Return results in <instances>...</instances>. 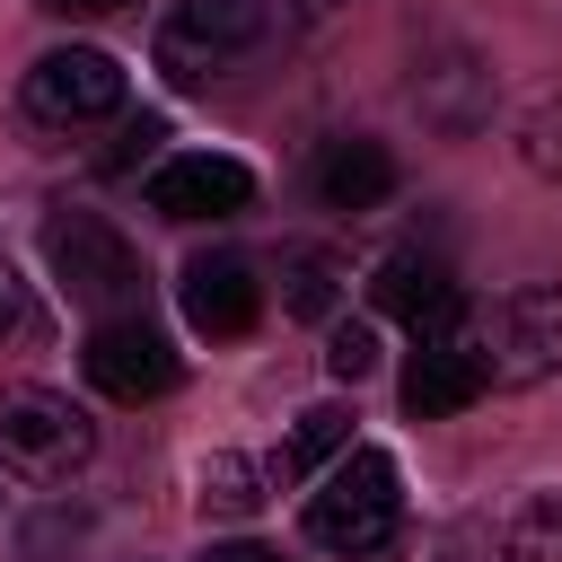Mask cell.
Segmentation results:
<instances>
[{"label":"cell","mask_w":562,"mask_h":562,"mask_svg":"<svg viewBox=\"0 0 562 562\" xmlns=\"http://www.w3.org/2000/svg\"><path fill=\"white\" fill-rule=\"evenodd\" d=\"M202 509H220V518H255V509H263V465L237 457V448H220V457L202 465Z\"/></svg>","instance_id":"cell-16"},{"label":"cell","mask_w":562,"mask_h":562,"mask_svg":"<svg viewBox=\"0 0 562 562\" xmlns=\"http://www.w3.org/2000/svg\"><path fill=\"white\" fill-rule=\"evenodd\" d=\"M176 299H184L193 334H211V342H228V334H246L263 316V281H255L246 255H193L184 281H176Z\"/></svg>","instance_id":"cell-10"},{"label":"cell","mask_w":562,"mask_h":562,"mask_svg":"<svg viewBox=\"0 0 562 562\" xmlns=\"http://www.w3.org/2000/svg\"><path fill=\"white\" fill-rule=\"evenodd\" d=\"M88 448H97V422L70 404V395H53V386H0V465L9 474H26V483H61V474H79L88 465Z\"/></svg>","instance_id":"cell-4"},{"label":"cell","mask_w":562,"mask_h":562,"mask_svg":"<svg viewBox=\"0 0 562 562\" xmlns=\"http://www.w3.org/2000/svg\"><path fill=\"white\" fill-rule=\"evenodd\" d=\"M325 369H334L342 386H360V378L378 369V334H369L360 316H351V325H334V334H325Z\"/></svg>","instance_id":"cell-18"},{"label":"cell","mask_w":562,"mask_h":562,"mask_svg":"<svg viewBox=\"0 0 562 562\" xmlns=\"http://www.w3.org/2000/svg\"><path fill=\"white\" fill-rule=\"evenodd\" d=\"M79 518L70 509H44V518H26V536H18V562H61V553H79Z\"/></svg>","instance_id":"cell-19"},{"label":"cell","mask_w":562,"mask_h":562,"mask_svg":"<svg viewBox=\"0 0 562 562\" xmlns=\"http://www.w3.org/2000/svg\"><path fill=\"white\" fill-rule=\"evenodd\" d=\"M35 9H53V18H114L123 0H35Z\"/></svg>","instance_id":"cell-21"},{"label":"cell","mask_w":562,"mask_h":562,"mask_svg":"<svg viewBox=\"0 0 562 562\" xmlns=\"http://www.w3.org/2000/svg\"><path fill=\"white\" fill-rule=\"evenodd\" d=\"M44 263H53V281H61L79 307H97V316H132L140 290H149L132 237H123L114 220H97V211H53V220H44Z\"/></svg>","instance_id":"cell-3"},{"label":"cell","mask_w":562,"mask_h":562,"mask_svg":"<svg viewBox=\"0 0 562 562\" xmlns=\"http://www.w3.org/2000/svg\"><path fill=\"white\" fill-rule=\"evenodd\" d=\"M342 448H351V413H342V404H307V413L290 422L272 474H281V483H307V474H316L325 457H342Z\"/></svg>","instance_id":"cell-14"},{"label":"cell","mask_w":562,"mask_h":562,"mask_svg":"<svg viewBox=\"0 0 562 562\" xmlns=\"http://www.w3.org/2000/svg\"><path fill=\"white\" fill-rule=\"evenodd\" d=\"M395 527H404V474H395V457L386 448H342V465H325V483L307 492V544L369 562V553L395 544Z\"/></svg>","instance_id":"cell-1"},{"label":"cell","mask_w":562,"mask_h":562,"mask_svg":"<svg viewBox=\"0 0 562 562\" xmlns=\"http://www.w3.org/2000/svg\"><path fill=\"white\" fill-rule=\"evenodd\" d=\"M255 202V176L237 158H211V149H184V158H158L149 167V211L158 220H237Z\"/></svg>","instance_id":"cell-9"},{"label":"cell","mask_w":562,"mask_h":562,"mask_svg":"<svg viewBox=\"0 0 562 562\" xmlns=\"http://www.w3.org/2000/svg\"><path fill=\"white\" fill-rule=\"evenodd\" d=\"M334 299H342V263L325 246H290L281 255V307L290 316H334Z\"/></svg>","instance_id":"cell-15"},{"label":"cell","mask_w":562,"mask_h":562,"mask_svg":"<svg viewBox=\"0 0 562 562\" xmlns=\"http://www.w3.org/2000/svg\"><path fill=\"white\" fill-rule=\"evenodd\" d=\"M369 299H378L386 316H404L413 334H430V325H448V316L465 307V290L448 281V263H430V255H386L378 281H369Z\"/></svg>","instance_id":"cell-11"},{"label":"cell","mask_w":562,"mask_h":562,"mask_svg":"<svg viewBox=\"0 0 562 562\" xmlns=\"http://www.w3.org/2000/svg\"><path fill=\"white\" fill-rule=\"evenodd\" d=\"M386 193H395L386 140H334V149L316 158V202H325V211H378Z\"/></svg>","instance_id":"cell-12"},{"label":"cell","mask_w":562,"mask_h":562,"mask_svg":"<svg viewBox=\"0 0 562 562\" xmlns=\"http://www.w3.org/2000/svg\"><path fill=\"white\" fill-rule=\"evenodd\" d=\"M448 562H492V553H448Z\"/></svg>","instance_id":"cell-23"},{"label":"cell","mask_w":562,"mask_h":562,"mask_svg":"<svg viewBox=\"0 0 562 562\" xmlns=\"http://www.w3.org/2000/svg\"><path fill=\"white\" fill-rule=\"evenodd\" d=\"M79 369H88V386L114 395V404H149V395L176 386V351H167V334H158L140 307H132V316H97Z\"/></svg>","instance_id":"cell-8"},{"label":"cell","mask_w":562,"mask_h":562,"mask_svg":"<svg viewBox=\"0 0 562 562\" xmlns=\"http://www.w3.org/2000/svg\"><path fill=\"white\" fill-rule=\"evenodd\" d=\"M492 562H562V492H527L509 518H492Z\"/></svg>","instance_id":"cell-13"},{"label":"cell","mask_w":562,"mask_h":562,"mask_svg":"<svg viewBox=\"0 0 562 562\" xmlns=\"http://www.w3.org/2000/svg\"><path fill=\"white\" fill-rule=\"evenodd\" d=\"M272 35V0H176L158 18V70L176 88H211L228 70H246Z\"/></svg>","instance_id":"cell-2"},{"label":"cell","mask_w":562,"mask_h":562,"mask_svg":"<svg viewBox=\"0 0 562 562\" xmlns=\"http://www.w3.org/2000/svg\"><path fill=\"white\" fill-rule=\"evenodd\" d=\"M483 351H492V386H536L562 369V290H509L501 307H474Z\"/></svg>","instance_id":"cell-6"},{"label":"cell","mask_w":562,"mask_h":562,"mask_svg":"<svg viewBox=\"0 0 562 562\" xmlns=\"http://www.w3.org/2000/svg\"><path fill=\"white\" fill-rule=\"evenodd\" d=\"M114 105H123V70H114V53H97V44H53V53L26 70V114L53 123V132L105 123Z\"/></svg>","instance_id":"cell-7"},{"label":"cell","mask_w":562,"mask_h":562,"mask_svg":"<svg viewBox=\"0 0 562 562\" xmlns=\"http://www.w3.org/2000/svg\"><path fill=\"white\" fill-rule=\"evenodd\" d=\"M18 334H35V299H26V281H18V263L0 255V342H18Z\"/></svg>","instance_id":"cell-20"},{"label":"cell","mask_w":562,"mask_h":562,"mask_svg":"<svg viewBox=\"0 0 562 562\" xmlns=\"http://www.w3.org/2000/svg\"><path fill=\"white\" fill-rule=\"evenodd\" d=\"M518 158H527L536 176L562 184V97H536V105H527V123H518Z\"/></svg>","instance_id":"cell-17"},{"label":"cell","mask_w":562,"mask_h":562,"mask_svg":"<svg viewBox=\"0 0 562 562\" xmlns=\"http://www.w3.org/2000/svg\"><path fill=\"white\" fill-rule=\"evenodd\" d=\"M474 395H492V351H483V325H474V307H457L448 325L413 334L404 413H413V422H448V413H465Z\"/></svg>","instance_id":"cell-5"},{"label":"cell","mask_w":562,"mask_h":562,"mask_svg":"<svg viewBox=\"0 0 562 562\" xmlns=\"http://www.w3.org/2000/svg\"><path fill=\"white\" fill-rule=\"evenodd\" d=\"M202 562H281V553H263V544H211Z\"/></svg>","instance_id":"cell-22"}]
</instances>
